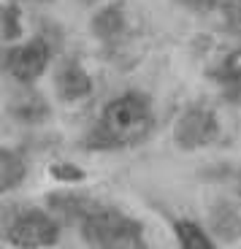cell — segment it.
Wrapping results in <instances>:
<instances>
[{
  "label": "cell",
  "mask_w": 241,
  "mask_h": 249,
  "mask_svg": "<svg viewBox=\"0 0 241 249\" xmlns=\"http://www.w3.org/2000/svg\"><path fill=\"white\" fill-rule=\"evenodd\" d=\"M81 3H87V6H93V3H100V0H81Z\"/></svg>",
  "instance_id": "obj_14"
},
{
  "label": "cell",
  "mask_w": 241,
  "mask_h": 249,
  "mask_svg": "<svg viewBox=\"0 0 241 249\" xmlns=\"http://www.w3.org/2000/svg\"><path fill=\"white\" fill-rule=\"evenodd\" d=\"M57 92H60L62 100H81L93 92V79H90V73L81 65L71 62L57 76Z\"/></svg>",
  "instance_id": "obj_6"
},
{
  "label": "cell",
  "mask_w": 241,
  "mask_h": 249,
  "mask_svg": "<svg viewBox=\"0 0 241 249\" xmlns=\"http://www.w3.org/2000/svg\"><path fill=\"white\" fill-rule=\"evenodd\" d=\"M220 133V124H217V117L209 111V108H187L179 119H176V127H173V138L179 146L185 149H198V146H206L211 143Z\"/></svg>",
  "instance_id": "obj_5"
},
{
  "label": "cell",
  "mask_w": 241,
  "mask_h": 249,
  "mask_svg": "<svg viewBox=\"0 0 241 249\" xmlns=\"http://www.w3.org/2000/svg\"><path fill=\"white\" fill-rule=\"evenodd\" d=\"M81 231L93 249H147L141 225L114 209H93L81 219Z\"/></svg>",
  "instance_id": "obj_2"
},
{
  "label": "cell",
  "mask_w": 241,
  "mask_h": 249,
  "mask_svg": "<svg viewBox=\"0 0 241 249\" xmlns=\"http://www.w3.org/2000/svg\"><path fill=\"white\" fill-rule=\"evenodd\" d=\"M22 179H25V160H22V155L0 146V195L14 190Z\"/></svg>",
  "instance_id": "obj_8"
},
{
  "label": "cell",
  "mask_w": 241,
  "mask_h": 249,
  "mask_svg": "<svg viewBox=\"0 0 241 249\" xmlns=\"http://www.w3.org/2000/svg\"><path fill=\"white\" fill-rule=\"evenodd\" d=\"M19 33H22V25H19V11L17 6H0V36L6 41H17Z\"/></svg>",
  "instance_id": "obj_10"
},
{
  "label": "cell",
  "mask_w": 241,
  "mask_h": 249,
  "mask_svg": "<svg viewBox=\"0 0 241 249\" xmlns=\"http://www.w3.org/2000/svg\"><path fill=\"white\" fill-rule=\"evenodd\" d=\"M152 124H155V117H152L149 100L144 95L128 92V95H119V98L106 103L93 138L103 149L128 146V143L141 141L152 130Z\"/></svg>",
  "instance_id": "obj_1"
},
{
  "label": "cell",
  "mask_w": 241,
  "mask_h": 249,
  "mask_svg": "<svg viewBox=\"0 0 241 249\" xmlns=\"http://www.w3.org/2000/svg\"><path fill=\"white\" fill-rule=\"evenodd\" d=\"M49 174L55 176L57 181H81L84 179V174H81L76 165H68V162H57V165H52Z\"/></svg>",
  "instance_id": "obj_12"
},
{
  "label": "cell",
  "mask_w": 241,
  "mask_h": 249,
  "mask_svg": "<svg viewBox=\"0 0 241 249\" xmlns=\"http://www.w3.org/2000/svg\"><path fill=\"white\" fill-rule=\"evenodd\" d=\"M36 3H49V0H36Z\"/></svg>",
  "instance_id": "obj_15"
},
{
  "label": "cell",
  "mask_w": 241,
  "mask_h": 249,
  "mask_svg": "<svg viewBox=\"0 0 241 249\" xmlns=\"http://www.w3.org/2000/svg\"><path fill=\"white\" fill-rule=\"evenodd\" d=\"M222 79L228 84H233V98L241 100V49H236L233 54L225 60V68H222Z\"/></svg>",
  "instance_id": "obj_11"
},
{
  "label": "cell",
  "mask_w": 241,
  "mask_h": 249,
  "mask_svg": "<svg viewBox=\"0 0 241 249\" xmlns=\"http://www.w3.org/2000/svg\"><path fill=\"white\" fill-rule=\"evenodd\" d=\"M222 14L230 30L241 33V0H225L222 3Z\"/></svg>",
  "instance_id": "obj_13"
},
{
  "label": "cell",
  "mask_w": 241,
  "mask_h": 249,
  "mask_svg": "<svg viewBox=\"0 0 241 249\" xmlns=\"http://www.w3.org/2000/svg\"><path fill=\"white\" fill-rule=\"evenodd\" d=\"M8 244L19 249H43V247H52L57 244L60 238V228L57 222L43 212H25L19 214L6 231Z\"/></svg>",
  "instance_id": "obj_3"
},
{
  "label": "cell",
  "mask_w": 241,
  "mask_h": 249,
  "mask_svg": "<svg viewBox=\"0 0 241 249\" xmlns=\"http://www.w3.org/2000/svg\"><path fill=\"white\" fill-rule=\"evenodd\" d=\"M49 60H52L49 44H46L43 38H33V41H27V44H22V46H14L6 54V71L17 81L30 84V81H36L38 76L46 71Z\"/></svg>",
  "instance_id": "obj_4"
},
{
  "label": "cell",
  "mask_w": 241,
  "mask_h": 249,
  "mask_svg": "<svg viewBox=\"0 0 241 249\" xmlns=\"http://www.w3.org/2000/svg\"><path fill=\"white\" fill-rule=\"evenodd\" d=\"M93 33L103 41H114L125 33V3H109L93 17Z\"/></svg>",
  "instance_id": "obj_7"
},
{
  "label": "cell",
  "mask_w": 241,
  "mask_h": 249,
  "mask_svg": "<svg viewBox=\"0 0 241 249\" xmlns=\"http://www.w3.org/2000/svg\"><path fill=\"white\" fill-rule=\"evenodd\" d=\"M176 238H179V247L182 249H214L211 238L206 236L195 222H190V219L176 222Z\"/></svg>",
  "instance_id": "obj_9"
}]
</instances>
